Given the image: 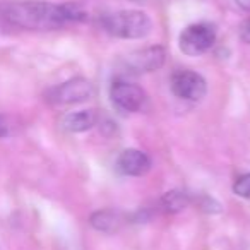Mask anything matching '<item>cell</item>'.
Wrapping results in <instances>:
<instances>
[{"label":"cell","instance_id":"30bf717a","mask_svg":"<svg viewBox=\"0 0 250 250\" xmlns=\"http://www.w3.org/2000/svg\"><path fill=\"white\" fill-rule=\"evenodd\" d=\"M89 225L93 226L96 231L115 233L124 225V216L118 211H113V209H101V211H96L91 214Z\"/></svg>","mask_w":250,"mask_h":250},{"label":"cell","instance_id":"7a4b0ae2","mask_svg":"<svg viewBox=\"0 0 250 250\" xmlns=\"http://www.w3.org/2000/svg\"><path fill=\"white\" fill-rule=\"evenodd\" d=\"M103 29L113 38L141 40L146 38L153 29L149 16L143 11H118L101 18Z\"/></svg>","mask_w":250,"mask_h":250},{"label":"cell","instance_id":"8992f818","mask_svg":"<svg viewBox=\"0 0 250 250\" xmlns=\"http://www.w3.org/2000/svg\"><path fill=\"white\" fill-rule=\"evenodd\" d=\"M165 60L167 52L163 46H146L125 57V67L130 74H149L160 70L165 65Z\"/></svg>","mask_w":250,"mask_h":250},{"label":"cell","instance_id":"52a82bcc","mask_svg":"<svg viewBox=\"0 0 250 250\" xmlns=\"http://www.w3.org/2000/svg\"><path fill=\"white\" fill-rule=\"evenodd\" d=\"M171 91L180 100L201 101L208 93V84L204 77L194 70H178L171 77Z\"/></svg>","mask_w":250,"mask_h":250},{"label":"cell","instance_id":"277c9868","mask_svg":"<svg viewBox=\"0 0 250 250\" xmlns=\"http://www.w3.org/2000/svg\"><path fill=\"white\" fill-rule=\"evenodd\" d=\"M216 43V28L209 22L190 24L180 33L178 46L180 52L188 57H197L211 50Z\"/></svg>","mask_w":250,"mask_h":250},{"label":"cell","instance_id":"4fadbf2b","mask_svg":"<svg viewBox=\"0 0 250 250\" xmlns=\"http://www.w3.org/2000/svg\"><path fill=\"white\" fill-rule=\"evenodd\" d=\"M240 38H242L243 43L250 45V18L245 19L242 22V26H240Z\"/></svg>","mask_w":250,"mask_h":250},{"label":"cell","instance_id":"9a60e30c","mask_svg":"<svg viewBox=\"0 0 250 250\" xmlns=\"http://www.w3.org/2000/svg\"><path fill=\"white\" fill-rule=\"evenodd\" d=\"M235 2L242 9H245V11H250V0H235Z\"/></svg>","mask_w":250,"mask_h":250},{"label":"cell","instance_id":"5b68a950","mask_svg":"<svg viewBox=\"0 0 250 250\" xmlns=\"http://www.w3.org/2000/svg\"><path fill=\"white\" fill-rule=\"evenodd\" d=\"M110 98L111 103L118 110L129 111V113L139 111L144 106V103H146V93L143 91V87L124 79H117L111 83Z\"/></svg>","mask_w":250,"mask_h":250},{"label":"cell","instance_id":"2e32d148","mask_svg":"<svg viewBox=\"0 0 250 250\" xmlns=\"http://www.w3.org/2000/svg\"><path fill=\"white\" fill-rule=\"evenodd\" d=\"M5 26H9V24H7V22H5V21H2V19H0V35H2V33H4Z\"/></svg>","mask_w":250,"mask_h":250},{"label":"cell","instance_id":"ba28073f","mask_svg":"<svg viewBox=\"0 0 250 250\" xmlns=\"http://www.w3.org/2000/svg\"><path fill=\"white\" fill-rule=\"evenodd\" d=\"M151 158L144 151L124 149L117 158V170L125 177H143L149 171Z\"/></svg>","mask_w":250,"mask_h":250},{"label":"cell","instance_id":"3957f363","mask_svg":"<svg viewBox=\"0 0 250 250\" xmlns=\"http://www.w3.org/2000/svg\"><path fill=\"white\" fill-rule=\"evenodd\" d=\"M94 87L86 77H72L46 93V100L53 106H69V104L84 103L93 98Z\"/></svg>","mask_w":250,"mask_h":250},{"label":"cell","instance_id":"9c48e42d","mask_svg":"<svg viewBox=\"0 0 250 250\" xmlns=\"http://www.w3.org/2000/svg\"><path fill=\"white\" fill-rule=\"evenodd\" d=\"M98 122L96 110H79V111H70L62 118V129L67 132L79 134L86 132V130L93 129Z\"/></svg>","mask_w":250,"mask_h":250},{"label":"cell","instance_id":"8fae6325","mask_svg":"<svg viewBox=\"0 0 250 250\" xmlns=\"http://www.w3.org/2000/svg\"><path fill=\"white\" fill-rule=\"evenodd\" d=\"M188 204H190V197L182 190H170L160 199V209L165 212H178Z\"/></svg>","mask_w":250,"mask_h":250},{"label":"cell","instance_id":"7c38bea8","mask_svg":"<svg viewBox=\"0 0 250 250\" xmlns=\"http://www.w3.org/2000/svg\"><path fill=\"white\" fill-rule=\"evenodd\" d=\"M233 192H235L238 197L250 201V173L240 175V177L236 178L235 184H233Z\"/></svg>","mask_w":250,"mask_h":250},{"label":"cell","instance_id":"6da1fadb","mask_svg":"<svg viewBox=\"0 0 250 250\" xmlns=\"http://www.w3.org/2000/svg\"><path fill=\"white\" fill-rule=\"evenodd\" d=\"M0 19L12 28L29 31H52L69 24L65 4H52L45 0H14L0 4Z\"/></svg>","mask_w":250,"mask_h":250},{"label":"cell","instance_id":"5bb4252c","mask_svg":"<svg viewBox=\"0 0 250 250\" xmlns=\"http://www.w3.org/2000/svg\"><path fill=\"white\" fill-rule=\"evenodd\" d=\"M11 134V125H9L7 118L4 115H0V139L2 137H7Z\"/></svg>","mask_w":250,"mask_h":250}]
</instances>
